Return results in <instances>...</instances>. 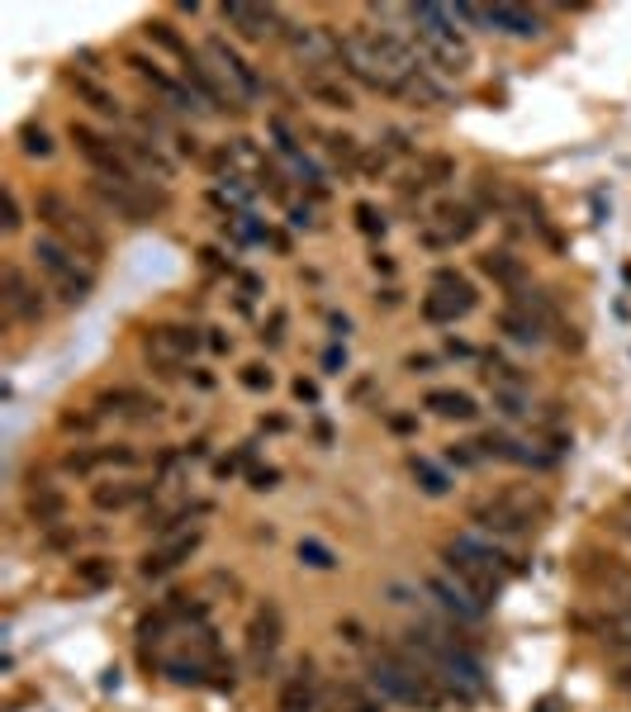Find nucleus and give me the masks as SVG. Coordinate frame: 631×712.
<instances>
[{
	"label": "nucleus",
	"instance_id": "34",
	"mask_svg": "<svg viewBox=\"0 0 631 712\" xmlns=\"http://www.w3.org/2000/svg\"><path fill=\"white\" fill-rule=\"evenodd\" d=\"M328 153H333V162H342V167H356V162H361V143H356L352 133H328Z\"/></svg>",
	"mask_w": 631,
	"mask_h": 712
},
{
	"label": "nucleus",
	"instance_id": "54",
	"mask_svg": "<svg viewBox=\"0 0 631 712\" xmlns=\"http://www.w3.org/2000/svg\"><path fill=\"white\" fill-rule=\"evenodd\" d=\"M290 224H295V228H313V210H309V204H305V210H295Z\"/></svg>",
	"mask_w": 631,
	"mask_h": 712
},
{
	"label": "nucleus",
	"instance_id": "24",
	"mask_svg": "<svg viewBox=\"0 0 631 712\" xmlns=\"http://www.w3.org/2000/svg\"><path fill=\"white\" fill-rule=\"evenodd\" d=\"M422 408H432L437 418H456V423H471L479 414L475 394H465V390H428L422 394Z\"/></svg>",
	"mask_w": 631,
	"mask_h": 712
},
{
	"label": "nucleus",
	"instance_id": "39",
	"mask_svg": "<svg viewBox=\"0 0 631 712\" xmlns=\"http://www.w3.org/2000/svg\"><path fill=\"white\" fill-rule=\"evenodd\" d=\"M356 224H361V233H370V238H380V233H385V214H380L376 204H356Z\"/></svg>",
	"mask_w": 631,
	"mask_h": 712
},
{
	"label": "nucleus",
	"instance_id": "1",
	"mask_svg": "<svg viewBox=\"0 0 631 712\" xmlns=\"http://www.w3.org/2000/svg\"><path fill=\"white\" fill-rule=\"evenodd\" d=\"M408 20H414V48H418V58L428 62V72L437 67V72H447V76H461V72H471V38H465L456 29V10L451 5H408L404 10Z\"/></svg>",
	"mask_w": 631,
	"mask_h": 712
},
{
	"label": "nucleus",
	"instance_id": "20",
	"mask_svg": "<svg viewBox=\"0 0 631 712\" xmlns=\"http://www.w3.org/2000/svg\"><path fill=\"white\" fill-rule=\"evenodd\" d=\"M479 271H485L493 285H503L509 295H517V290H527V285H532L527 262H523V257H513V252H503V248H493V252L479 257Z\"/></svg>",
	"mask_w": 631,
	"mask_h": 712
},
{
	"label": "nucleus",
	"instance_id": "16",
	"mask_svg": "<svg viewBox=\"0 0 631 712\" xmlns=\"http://www.w3.org/2000/svg\"><path fill=\"white\" fill-rule=\"evenodd\" d=\"M313 703H319V665L309 661H295L290 679L281 684V712H313Z\"/></svg>",
	"mask_w": 631,
	"mask_h": 712
},
{
	"label": "nucleus",
	"instance_id": "32",
	"mask_svg": "<svg viewBox=\"0 0 631 712\" xmlns=\"http://www.w3.org/2000/svg\"><path fill=\"white\" fill-rule=\"evenodd\" d=\"M20 153L24 157H52V139H48V129H38V124H24L20 129Z\"/></svg>",
	"mask_w": 631,
	"mask_h": 712
},
{
	"label": "nucleus",
	"instance_id": "10",
	"mask_svg": "<svg viewBox=\"0 0 631 712\" xmlns=\"http://www.w3.org/2000/svg\"><path fill=\"white\" fill-rule=\"evenodd\" d=\"M442 574H447V580H456L465 594L479 598L485 608H493V598H499V589H503L499 574L485 570L479 560H471L465 551H456V546H447V551H442Z\"/></svg>",
	"mask_w": 631,
	"mask_h": 712
},
{
	"label": "nucleus",
	"instance_id": "57",
	"mask_svg": "<svg viewBox=\"0 0 631 712\" xmlns=\"http://www.w3.org/2000/svg\"><path fill=\"white\" fill-rule=\"evenodd\" d=\"M617 532H622V537H631V518H617Z\"/></svg>",
	"mask_w": 631,
	"mask_h": 712
},
{
	"label": "nucleus",
	"instance_id": "38",
	"mask_svg": "<svg viewBox=\"0 0 631 712\" xmlns=\"http://www.w3.org/2000/svg\"><path fill=\"white\" fill-rule=\"evenodd\" d=\"M0 210H5V214H0V228H5V233H15V228L24 224V214H20V195H15L10 186H5V195H0Z\"/></svg>",
	"mask_w": 631,
	"mask_h": 712
},
{
	"label": "nucleus",
	"instance_id": "22",
	"mask_svg": "<svg viewBox=\"0 0 631 712\" xmlns=\"http://www.w3.org/2000/svg\"><path fill=\"white\" fill-rule=\"evenodd\" d=\"M485 15H489L493 29L513 34V38H537V34L546 29L541 15H532L527 5H485Z\"/></svg>",
	"mask_w": 631,
	"mask_h": 712
},
{
	"label": "nucleus",
	"instance_id": "41",
	"mask_svg": "<svg viewBox=\"0 0 631 712\" xmlns=\"http://www.w3.org/2000/svg\"><path fill=\"white\" fill-rule=\"evenodd\" d=\"M356 171H361L366 181H376V176H385V171H390V153H361Z\"/></svg>",
	"mask_w": 631,
	"mask_h": 712
},
{
	"label": "nucleus",
	"instance_id": "21",
	"mask_svg": "<svg viewBox=\"0 0 631 712\" xmlns=\"http://www.w3.org/2000/svg\"><path fill=\"white\" fill-rule=\"evenodd\" d=\"M133 461H139L133 447H81V451H67L62 456V465L72 475H91V471H100V465H123V471H129Z\"/></svg>",
	"mask_w": 631,
	"mask_h": 712
},
{
	"label": "nucleus",
	"instance_id": "55",
	"mask_svg": "<svg viewBox=\"0 0 631 712\" xmlns=\"http://www.w3.org/2000/svg\"><path fill=\"white\" fill-rule=\"evenodd\" d=\"M447 352H451V356H475V347H471V342H456V337L447 342Z\"/></svg>",
	"mask_w": 631,
	"mask_h": 712
},
{
	"label": "nucleus",
	"instance_id": "9",
	"mask_svg": "<svg viewBox=\"0 0 631 712\" xmlns=\"http://www.w3.org/2000/svg\"><path fill=\"white\" fill-rule=\"evenodd\" d=\"M281 637H285V613L276 604H262L252 613V622H247V665H252L257 675L271 669V661H276V651H281Z\"/></svg>",
	"mask_w": 631,
	"mask_h": 712
},
{
	"label": "nucleus",
	"instance_id": "23",
	"mask_svg": "<svg viewBox=\"0 0 631 712\" xmlns=\"http://www.w3.org/2000/svg\"><path fill=\"white\" fill-rule=\"evenodd\" d=\"M157 400L153 394H143V390H129V385H119V390H105L100 394V414H123V418H147V414H157Z\"/></svg>",
	"mask_w": 631,
	"mask_h": 712
},
{
	"label": "nucleus",
	"instance_id": "26",
	"mask_svg": "<svg viewBox=\"0 0 631 712\" xmlns=\"http://www.w3.org/2000/svg\"><path fill=\"white\" fill-rule=\"evenodd\" d=\"M305 91H309L319 105H328V109H352V105H356V95H352L347 81H342V76H328V72L305 76Z\"/></svg>",
	"mask_w": 631,
	"mask_h": 712
},
{
	"label": "nucleus",
	"instance_id": "12",
	"mask_svg": "<svg viewBox=\"0 0 631 712\" xmlns=\"http://www.w3.org/2000/svg\"><path fill=\"white\" fill-rule=\"evenodd\" d=\"M200 542H204V532L200 527H190V532H176V537H167L157 546V551H147L143 556V580H162V574H171V570H181L190 556L200 551Z\"/></svg>",
	"mask_w": 631,
	"mask_h": 712
},
{
	"label": "nucleus",
	"instance_id": "25",
	"mask_svg": "<svg viewBox=\"0 0 631 712\" xmlns=\"http://www.w3.org/2000/svg\"><path fill=\"white\" fill-rule=\"evenodd\" d=\"M29 518L38 527H52V523H62L67 518V495L58 485H34L29 489Z\"/></svg>",
	"mask_w": 631,
	"mask_h": 712
},
{
	"label": "nucleus",
	"instance_id": "56",
	"mask_svg": "<svg viewBox=\"0 0 631 712\" xmlns=\"http://www.w3.org/2000/svg\"><path fill=\"white\" fill-rule=\"evenodd\" d=\"M617 679H622V684H631V655H627V665L617 669Z\"/></svg>",
	"mask_w": 631,
	"mask_h": 712
},
{
	"label": "nucleus",
	"instance_id": "6",
	"mask_svg": "<svg viewBox=\"0 0 631 712\" xmlns=\"http://www.w3.org/2000/svg\"><path fill=\"white\" fill-rule=\"evenodd\" d=\"M475 309V285L461 276L456 266H437L432 271V295L422 299V319L428 323H456Z\"/></svg>",
	"mask_w": 631,
	"mask_h": 712
},
{
	"label": "nucleus",
	"instance_id": "15",
	"mask_svg": "<svg viewBox=\"0 0 631 712\" xmlns=\"http://www.w3.org/2000/svg\"><path fill=\"white\" fill-rule=\"evenodd\" d=\"M200 328H186V323H167V328H157L153 337H147V352L157 356V361H167V366H176V361H190V356L200 352Z\"/></svg>",
	"mask_w": 631,
	"mask_h": 712
},
{
	"label": "nucleus",
	"instance_id": "7",
	"mask_svg": "<svg viewBox=\"0 0 631 712\" xmlns=\"http://www.w3.org/2000/svg\"><path fill=\"white\" fill-rule=\"evenodd\" d=\"M475 228H479V210H475V204L442 200V204H432V218L422 224V242L437 248V252H447V248H456V242L475 238Z\"/></svg>",
	"mask_w": 631,
	"mask_h": 712
},
{
	"label": "nucleus",
	"instance_id": "42",
	"mask_svg": "<svg viewBox=\"0 0 631 712\" xmlns=\"http://www.w3.org/2000/svg\"><path fill=\"white\" fill-rule=\"evenodd\" d=\"M447 461H451V465H461V471H471V465H479L485 456H479V447H475V442H456V447L447 451Z\"/></svg>",
	"mask_w": 631,
	"mask_h": 712
},
{
	"label": "nucleus",
	"instance_id": "40",
	"mask_svg": "<svg viewBox=\"0 0 631 712\" xmlns=\"http://www.w3.org/2000/svg\"><path fill=\"white\" fill-rule=\"evenodd\" d=\"M242 385L262 394V390H271V385H276V376H271V371H266L262 361H252V366H242Z\"/></svg>",
	"mask_w": 631,
	"mask_h": 712
},
{
	"label": "nucleus",
	"instance_id": "53",
	"mask_svg": "<svg viewBox=\"0 0 631 712\" xmlns=\"http://www.w3.org/2000/svg\"><path fill=\"white\" fill-rule=\"evenodd\" d=\"M376 305H385V309H394V305H400V290H394V285H385V290H380V295H376Z\"/></svg>",
	"mask_w": 631,
	"mask_h": 712
},
{
	"label": "nucleus",
	"instance_id": "45",
	"mask_svg": "<svg viewBox=\"0 0 631 712\" xmlns=\"http://www.w3.org/2000/svg\"><path fill=\"white\" fill-rule=\"evenodd\" d=\"M323 371H328V376H342V371H347V352H342V347H328V352H323Z\"/></svg>",
	"mask_w": 631,
	"mask_h": 712
},
{
	"label": "nucleus",
	"instance_id": "43",
	"mask_svg": "<svg viewBox=\"0 0 631 712\" xmlns=\"http://www.w3.org/2000/svg\"><path fill=\"white\" fill-rule=\"evenodd\" d=\"M247 485H252L257 495H266V489H276V485H281V471H276V465H262V471L247 475Z\"/></svg>",
	"mask_w": 631,
	"mask_h": 712
},
{
	"label": "nucleus",
	"instance_id": "30",
	"mask_svg": "<svg viewBox=\"0 0 631 712\" xmlns=\"http://www.w3.org/2000/svg\"><path fill=\"white\" fill-rule=\"evenodd\" d=\"M408 471H414V480H418L422 495H432V499H442L447 489H451V480H447L442 471H437V465H432L428 456H408Z\"/></svg>",
	"mask_w": 631,
	"mask_h": 712
},
{
	"label": "nucleus",
	"instance_id": "46",
	"mask_svg": "<svg viewBox=\"0 0 631 712\" xmlns=\"http://www.w3.org/2000/svg\"><path fill=\"white\" fill-rule=\"evenodd\" d=\"M404 366H408V371H414V376H422V371H432V366H437V356H428V352H414Z\"/></svg>",
	"mask_w": 631,
	"mask_h": 712
},
{
	"label": "nucleus",
	"instance_id": "48",
	"mask_svg": "<svg viewBox=\"0 0 631 712\" xmlns=\"http://www.w3.org/2000/svg\"><path fill=\"white\" fill-rule=\"evenodd\" d=\"M337 637H347L352 646H361V641H366L361 637V622H337Z\"/></svg>",
	"mask_w": 631,
	"mask_h": 712
},
{
	"label": "nucleus",
	"instance_id": "27",
	"mask_svg": "<svg viewBox=\"0 0 631 712\" xmlns=\"http://www.w3.org/2000/svg\"><path fill=\"white\" fill-rule=\"evenodd\" d=\"M72 91H76L81 100H86V105H91L100 119H119V115H123L119 95H115V91H105L100 81H91V76H72Z\"/></svg>",
	"mask_w": 631,
	"mask_h": 712
},
{
	"label": "nucleus",
	"instance_id": "44",
	"mask_svg": "<svg viewBox=\"0 0 631 712\" xmlns=\"http://www.w3.org/2000/svg\"><path fill=\"white\" fill-rule=\"evenodd\" d=\"M262 342H266V347H281V342H285V313L281 309L271 313V323L262 328Z\"/></svg>",
	"mask_w": 631,
	"mask_h": 712
},
{
	"label": "nucleus",
	"instance_id": "47",
	"mask_svg": "<svg viewBox=\"0 0 631 712\" xmlns=\"http://www.w3.org/2000/svg\"><path fill=\"white\" fill-rule=\"evenodd\" d=\"M295 394H299L305 404H319V385H313V380H305V376L295 380Z\"/></svg>",
	"mask_w": 631,
	"mask_h": 712
},
{
	"label": "nucleus",
	"instance_id": "8",
	"mask_svg": "<svg viewBox=\"0 0 631 712\" xmlns=\"http://www.w3.org/2000/svg\"><path fill=\"white\" fill-rule=\"evenodd\" d=\"M204 58L214 62V76L228 86V95H233V105H238V109H247V100H257V95H262V76H257L252 67H247L238 52L224 44V38H204Z\"/></svg>",
	"mask_w": 631,
	"mask_h": 712
},
{
	"label": "nucleus",
	"instance_id": "5",
	"mask_svg": "<svg viewBox=\"0 0 631 712\" xmlns=\"http://www.w3.org/2000/svg\"><path fill=\"white\" fill-rule=\"evenodd\" d=\"M541 513H546V499L527 495V489H503V495L475 503L471 523L475 532H489V537H523V532L537 527Z\"/></svg>",
	"mask_w": 631,
	"mask_h": 712
},
{
	"label": "nucleus",
	"instance_id": "13",
	"mask_svg": "<svg viewBox=\"0 0 631 712\" xmlns=\"http://www.w3.org/2000/svg\"><path fill=\"white\" fill-rule=\"evenodd\" d=\"M218 15H224V24H233L242 38H252V44H262L266 34H285V20L276 5H218Z\"/></svg>",
	"mask_w": 631,
	"mask_h": 712
},
{
	"label": "nucleus",
	"instance_id": "31",
	"mask_svg": "<svg viewBox=\"0 0 631 712\" xmlns=\"http://www.w3.org/2000/svg\"><path fill=\"white\" fill-rule=\"evenodd\" d=\"M76 580L91 584V589L115 584V560H109V556H86V560H76Z\"/></svg>",
	"mask_w": 631,
	"mask_h": 712
},
{
	"label": "nucleus",
	"instance_id": "50",
	"mask_svg": "<svg viewBox=\"0 0 631 712\" xmlns=\"http://www.w3.org/2000/svg\"><path fill=\"white\" fill-rule=\"evenodd\" d=\"M328 323H333V333H337V337H347V333H352V319H347V313H328Z\"/></svg>",
	"mask_w": 631,
	"mask_h": 712
},
{
	"label": "nucleus",
	"instance_id": "33",
	"mask_svg": "<svg viewBox=\"0 0 631 712\" xmlns=\"http://www.w3.org/2000/svg\"><path fill=\"white\" fill-rule=\"evenodd\" d=\"M295 556L305 560V566H313V570H337V556L328 551L323 542H313V537H305V542H299V546H295Z\"/></svg>",
	"mask_w": 631,
	"mask_h": 712
},
{
	"label": "nucleus",
	"instance_id": "36",
	"mask_svg": "<svg viewBox=\"0 0 631 712\" xmlns=\"http://www.w3.org/2000/svg\"><path fill=\"white\" fill-rule=\"evenodd\" d=\"M252 456H257V442H242L238 451H233V456H224V461L214 465V475H218V480H228V475L247 471V465H252Z\"/></svg>",
	"mask_w": 631,
	"mask_h": 712
},
{
	"label": "nucleus",
	"instance_id": "17",
	"mask_svg": "<svg viewBox=\"0 0 631 712\" xmlns=\"http://www.w3.org/2000/svg\"><path fill=\"white\" fill-rule=\"evenodd\" d=\"M153 489L157 485H143V480H109V485L91 489V503L100 513H129V509H139V503L153 499Z\"/></svg>",
	"mask_w": 631,
	"mask_h": 712
},
{
	"label": "nucleus",
	"instance_id": "35",
	"mask_svg": "<svg viewBox=\"0 0 631 712\" xmlns=\"http://www.w3.org/2000/svg\"><path fill=\"white\" fill-rule=\"evenodd\" d=\"M493 404H499L509 418H523V414H527V394H523V385H493Z\"/></svg>",
	"mask_w": 631,
	"mask_h": 712
},
{
	"label": "nucleus",
	"instance_id": "19",
	"mask_svg": "<svg viewBox=\"0 0 631 712\" xmlns=\"http://www.w3.org/2000/svg\"><path fill=\"white\" fill-rule=\"evenodd\" d=\"M451 546H456V551H465L471 560H479V566H485V570H493L503 584H509L513 574H523V566H517V560H513L509 551H499V546L485 542V537H479V532H461V537L451 542Z\"/></svg>",
	"mask_w": 631,
	"mask_h": 712
},
{
	"label": "nucleus",
	"instance_id": "29",
	"mask_svg": "<svg viewBox=\"0 0 631 712\" xmlns=\"http://www.w3.org/2000/svg\"><path fill=\"white\" fill-rule=\"evenodd\" d=\"M499 328H503V333H509L513 342H523V347H537L541 333H546L537 319H527V313H517V309H503V313H499Z\"/></svg>",
	"mask_w": 631,
	"mask_h": 712
},
{
	"label": "nucleus",
	"instance_id": "49",
	"mask_svg": "<svg viewBox=\"0 0 631 712\" xmlns=\"http://www.w3.org/2000/svg\"><path fill=\"white\" fill-rule=\"evenodd\" d=\"M370 266H376L380 276H394V257L390 252H376V257H370Z\"/></svg>",
	"mask_w": 631,
	"mask_h": 712
},
{
	"label": "nucleus",
	"instance_id": "11",
	"mask_svg": "<svg viewBox=\"0 0 631 712\" xmlns=\"http://www.w3.org/2000/svg\"><path fill=\"white\" fill-rule=\"evenodd\" d=\"M123 62H129L133 72H139V76L147 81V86H153V91L162 95V105H167V109H176V115H195V109L204 105L195 91H190V86H181V81H176V76H167V72H162L157 62L139 58V52H129V58H123Z\"/></svg>",
	"mask_w": 631,
	"mask_h": 712
},
{
	"label": "nucleus",
	"instance_id": "3",
	"mask_svg": "<svg viewBox=\"0 0 631 712\" xmlns=\"http://www.w3.org/2000/svg\"><path fill=\"white\" fill-rule=\"evenodd\" d=\"M38 218H44L48 238L67 242V248L76 257H86L91 266L105 257V233L95 228V218L86 210H76L67 195H58V190H44V195H38Z\"/></svg>",
	"mask_w": 631,
	"mask_h": 712
},
{
	"label": "nucleus",
	"instance_id": "37",
	"mask_svg": "<svg viewBox=\"0 0 631 712\" xmlns=\"http://www.w3.org/2000/svg\"><path fill=\"white\" fill-rule=\"evenodd\" d=\"M451 176H456V162H451V157H442V153L422 157V181H428V186H447Z\"/></svg>",
	"mask_w": 631,
	"mask_h": 712
},
{
	"label": "nucleus",
	"instance_id": "14",
	"mask_svg": "<svg viewBox=\"0 0 631 712\" xmlns=\"http://www.w3.org/2000/svg\"><path fill=\"white\" fill-rule=\"evenodd\" d=\"M5 313L15 323H38L44 319V290L38 285H29V276H24L20 266H5Z\"/></svg>",
	"mask_w": 631,
	"mask_h": 712
},
{
	"label": "nucleus",
	"instance_id": "51",
	"mask_svg": "<svg viewBox=\"0 0 631 712\" xmlns=\"http://www.w3.org/2000/svg\"><path fill=\"white\" fill-rule=\"evenodd\" d=\"M390 428H394V432H414V428H418V418H408V414H394V418H390Z\"/></svg>",
	"mask_w": 631,
	"mask_h": 712
},
{
	"label": "nucleus",
	"instance_id": "52",
	"mask_svg": "<svg viewBox=\"0 0 631 712\" xmlns=\"http://www.w3.org/2000/svg\"><path fill=\"white\" fill-rule=\"evenodd\" d=\"M204 342H210L214 352H228V347H233V337H224V333H218V328H210V337H204Z\"/></svg>",
	"mask_w": 631,
	"mask_h": 712
},
{
	"label": "nucleus",
	"instance_id": "28",
	"mask_svg": "<svg viewBox=\"0 0 631 712\" xmlns=\"http://www.w3.org/2000/svg\"><path fill=\"white\" fill-rule=\"evenodd\" d=\"M143 29H147V38H153V44H157V48H167V52H171V58H181V67H186L190 58H195V48H190V44H186V38H181V34H176V24H167V20H147V24H143Z\"/></svg>",
	"mask_w": 631,
	"mask_h": 712
},
{
	"label": "nucleus",
	"instance_id": "4",
	"mask_svg": "<svg viewBox=\"0 0 631 712\" xmlns=\"http://www.w3.org/2000/svg\"><path fill=\"white\" fill-rule=\"evenodd\" d=\"M34 266L48 276L52 295L62 299V305H86L91 290H95V266L86 262V257H76L67 242L58 238H34Z\"/></svg>",
	"mask_w": 631,
	"mask_h": 712
},
{
	"label": "nucleus",
	"instance_id": "2",
	"mask_svg": "<svg viewBox=\"0 0 631 712\" xmlns=\"http://www.w3.org/2000/svg\"><path fill=\"white\" fill-rule=\"evenodd\" d=\"M370 689L390 703H408V708H432L437 703V669L408 646L400 651H380L370 661Z\"/></svg>",
	"mask_w": 631,
	"mask_h": 712
},
{
	"label": "nucleus",
	"instance_id": "18",
	"mask_svg": "<svg viewBox=\"0 0 631 712\" xmlns=\"http://www.w3.org/2000/svg\"><path fill=\"white\" fill-rule=\"evenodd\" d=\"M428 594H432L437 604H442L456 622H485V613H489L485 604H479V598L465 594L456 580H447V574H432V580H428Z\"/></svg>",
	"mask_w": 631,
	"mask_h": 712
}]
</instances>
